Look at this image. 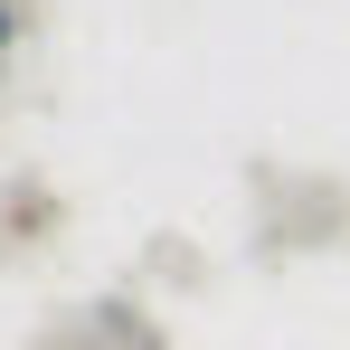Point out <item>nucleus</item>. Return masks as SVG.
Masks as SVG:
<instances>
[{
  "mask_svg": "<svg viewBox=\"0 0 350 350\" xmlns=\"http://www.w3.org/2000/svg\"><path fill=\"white\" fill-rule=\"evenodd\" d=\"M0 38H10V10H0Z\"/></svg>",
  "mask_w": 350,
  "mask_h": 350,
  "instance_id": "nucleus-1",
  "label": "nucleus"
}]
</instances>
